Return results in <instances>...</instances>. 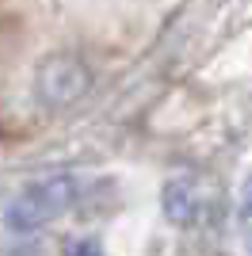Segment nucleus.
<instances>
[{
	"mask_svg": "<svg viewBox=\"0 0 252 256\" xmlns=\"http://www.w3.org/2000/svg\"><path fill=\"white\" fill-rule=\"evenodd\" d=\"M92 92V69L84 58L62 50L50 54L38 62V73H34V96L50 111H65V107L80 104L84 96Z\"/></svg>",
	"mask_w": 252,
	"mask_h": 256,
	"instance_id": "nucleus-2",
	"label": "nucleus"
},
{
	"mask_svg": "<svg viewBox=\"0 0 252 256\" xmlns=\"http://www.w3.org/2000/svg\"><path fill=\"white\" fill-rule=\"evenodd\" d=\"M69 256H104V248H100V241H76Z\"/></svg>",
	"mask_w": 252,
	"mask_h": 256,
	"instance_id": "nucleus-5",
	"label": "nucleus"
},
{
	"mask_svg": "<svg viewBox=\"0 0 252 256\" xmlns=\"http://www.w3.org/2000/svg\"><path fill=\"white\" fill-rule=\"evenodd\" d=\"M80 199V184L73 176H46V180L27 184L4 210V226L12 234H38L46 226H54L58 218L76 206Z\"/></svg>",
	"mask_w": 252,
	"mask_h": 256,
	"instance_id": "nucleus-1",
	"label": "nucleus"
},
{
	"mask_svg": "<svg viewBox=\"0 0 252 256\" xmlns=\"http://www.w3.org/2000/svg\"><path fill=\"white\" fill-rule=\"evenodd\" d=\"M214 188L202 176H176L164 184V214L176 226H202L206 214L214 210Z\"/></svg>",
	"mask_w": 252,
	"mask_h": 256,
	"instance_id": "nucleus-3",
	"label": "nucleus"
},
{
	"mask_svg": "<svg viewBox=\"0 0 252 256\" xmlns=\"http://www.w3.org/2000/svg\"><path fill=\"white\" fill-rule=\"evenodd\" d=\"M241 234L252 252V180H244V188H241Z\"/></svg>",
	"mask_w": 252,
	"mask_h": 256,
	"instance_id": "nucleus-4",
	"label": "nucleus"
}]
</instances>
